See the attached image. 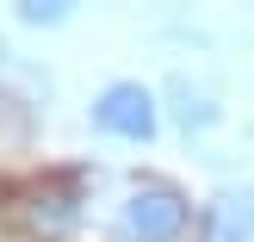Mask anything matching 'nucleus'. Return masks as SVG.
I'll return each mask as SVG.
<instances>
[{
    "mask_svg": "<svg viewBox=\"0 0 254 242\" xmlns=\"http://www.w3.org/2000/svg\"><path fill=\"white\" fill-rule=\"evenodd\" d=\"M186 199L174 186H136L124 199V236L130 242H180L186 236Z\"/></svg>",
    "mask_w": 254,
    "mask_h": 242,
    "instance_id": "obj_1",
    "label": "nucleus"
},
{
    "mask_svg": "<svg viewBox=\"0 0 254 242\" xmlns=\"http://www.w3.org/2000/svg\"><path fill=\"white\" fill-rule=\"evenodd\" d=\"M93 124L112 137H130V143H149L155 137V93H149L143 81H112L106 93L93 99Z\"/></svg>",
    "mask_w": 254,
    "mask_h": 242,
    "instance_id": "obj_2",
    "label": "nucleus"
},
{
    "mask_svg": "<svg viewBox=\"0 0 254 242\" xmlns=\"http://www.w3.org/2000/svg\"><path fill=\"white\" fill-rule=\"evenodd\" d=\"M74 218H81V180H44L19 199V224L37 236H62Z\"/></svg>",
    "mask_w": 254,
    "mask_h": 242,
    "instance_id": "obj_3",
    "label": "nucleus"
},
{
    "mask_svg": "<svg viewBox=\"0 0 254 242\" xmlns=\"http://www.w3.org/2000/svg\"><path fill=\"white\" fill-rule=\"evenodd\" d=\"M205 242H254V186H230L211 199Z\"/></svg>",
    "mask_w": 254,
    "mask_h": 242,
    "instance_id": "obj_4",
    "label": "nucleus"
},
{
    "mask_svg": "<svg viewBox=\"0 0 254 242\" xmlns=\"http://www.w3.org/2000/svg\"><path fill=\"white\" fill-rule=\"evenodd\" d=\"M12 12H19V25H62L74 0H12Z\"/></svg>",
    "mask_w": 254,
    "mask_h": 242,
    "instance_id": "obj_5",
    "label": "nucleus"
}]
</instances>
